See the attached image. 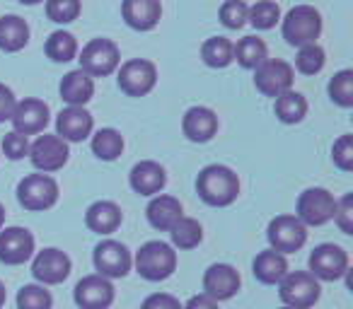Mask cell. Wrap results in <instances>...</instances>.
Returning a JSON list of instances; mask_svg holds the SVG:
<instances>
[{"instance_id": "1", "label": "cell", "mask_w": 353, "mask_h": 309, "mask_svg": "<svg viewBox=\"0 0 353 309\" xmlns=\"http://www.w3.org/2000/svg\"><path fill=\"white\" fill-rule=\"evenodd\" d=\"M196 191L201 201L211 208H225L240 196V179L225 164H208L199 172Z\"/></svg>"}, {"instance_id": "2", "label": "cell", "mask_w": 353, "mask_h": 309, "mask_svg": "<svg viewBox=\"0 0 353 309\" xmlns=\"http://www.w3.org/2000/svg\"><path fill=\"white\" fill-rule=\"evenodd\" d=\"M133 266H136L141 278L150 280V283H160V280H167L176 270V251L167 242H145L136 251Z\"/></svg>"}, {"instance_id": "3", "label": "cell", "mask_w": 353, "mask_h": 309, "mask_svg": "<svg viewBox=\"0 0 353 309\" xmlns=\"http://www.w3.org/2000/svg\"><path fill=\"white\" fill-rule=\"evenodd\" d=\"M283 39L290 46H310L317 44L319 34H322V15L314 10L312 6H295L283 17Z\"/></svg>"}, {"instance_id": "4", "label": "cell", "mask_w": 353, "mask_h": 309, "mask_svg": "<svg viewBox=\"0 0 353 309\" xmlns=\"http://www.w3.org/2000/svg\"><path fill=\"white\" fill-rule=\"evenodd\" d=\"M279 295L283 307L310 309L319 302L322 288H319V280L310 270H288L279 283Z\"/></svg>"}, {"instance_id": "5", "label": "cell", "mask_w": 353, "mask_h": 309, "mask_svg": "<svg viewBox=\"0 0 353 309\" xmlns=\"http://www.w3.org/2000/svg\"><path fill=\"white\" fill-rule=\"evenodd\" d=\"M17 201L25 211L41 213L49 211L59 201V184L49 174H27L17 184Z\"/></svg>"}, {"instance_id": "6", "label": "cell", "mask_w": 353, "mask_h": 309, "mask_svg": "<svg viewBox=\"0 0 353 309\" xmlns=\"http://www.w3.org/2000/svg\"><path fill=\"white\" fill-rule=\"evenodd\" d=\"M80 70L90 78H107L121 63L119 46L112 39H92L80 51Z\"/></svg>"}, {"instance_id": "7", "label": "cell", "mask_w": 353, "mask_h": 309, "mask_svg": "<svg viewBox=\"0 0 353 309\" xmlns=\"http://www.w3.org/2000/svg\"><path fill=\"white\" fill-rule=\"evenodd\" d=\"M334 211H336V198L327 191V189H305L298 198L295 206V217L303 222L305 227H319L334 220Z\"/></svg>"}, {"instance_id": "8", "label": "cell", "mask_w": 353, "mask_h": 309, "mask_svg": "<svg viewBox=\"0 0 353 309\" xmlns=\"http://www.w3.org/2000/svg\"><path fill=\"white\" fill-rule=\"evenodd\" d=\"M266 239L279 254H295L307 242V227L295 215H276L266 227Z\"/></svg>"}, {"instance_id": "9", "label": "cell", "mask_w": 353, "mask_h": 309, "mask_svg": "<svg viewBox=\"0 0 353 309\" xmlns=\"http://www.w3.org/2000/svg\"><path fill=\"white\" fill-rule=\"evenodd\" d=\"M92 261H94V268H97V275L102 278L112 280V278H123L128 275L133 266V256L121 242L117 239H104L94 246V254H92Z\"/></svg>"}, {"instance_id": "10", "label": "cell", "mask_w": 353, "mask_h": 309, "mask_svg": "<svg viewBox=\"0 0 353 309\" xmlns=\"http://www.w3.org/2000/svg\"><path fill=\"white\" fill-rule=\"evenodd\" d=\"M293 65L281 58H266L259 68H254V85L264 97H281L283 92L293 89Z\"/></svg>"}, {"instance_id": "11", "label": "cell", "mask_w": 353, "mask_h": 309, "mask_svg": "<svg viewBox=\"0 0 353 309\" xmlns=\"http://www.w3.org/2000/svg\"><path fill=\"white\" fill-rule=\"evenodd\" d=\"M68 142L61 140L59 136H39L34 142L30 145V160L41 174H51V172H59V169L65 167L68 162Z\"/></svg>"}, {"instance_id": "12", "label": "cell", "mask_w": 353, "mask_h": 309, "mask_svg": "<svg viewBox=\"0 0 353 309\" xmlns=\"http://www.w3.org/2000/svg\"><path fill=\"white\" fill-rule=\"evenodd\" d=\"M157 83V68L152 61L145 58H131L119 68V87L128 97H145L152 92Z\"/></svg>"}, {"instance_id": "13", "label": "cell", "mask_w": 353, "mask_h": 309, "mask_svg": "<svg viewBox=\"0 0 353 309\" xmlns=\"http://www.w3.org/2000/svg\"><path fill=\"white\" fill-rule=\"evenodd\" d=\"M70 270H73L70 256L61 249H54V246L39 251V254L34 256V261H32V275H34L37 283L44 285V288L46 285L63 283L70 275Z\"/></svg>"}, {"instance_id": "14", "label": "cell", "mask_w": 353, "mask_h": 309, "mask_svg": "<svg viewBox=\"0 0 353 309\" xmlns=\"http://www.w3.org/2000/svg\"><path fill=\"white\" fill-rule=\"evenodd\" d=\"M73 297L80 309H109L114 304V297H117V290H114L112 280L92 273L78 280Z\"/></svg>"}, {"instance_id": "15", "label": "cell", "mask_w": 353, "mask_h": 309, "mask_svg": "<svg viewBox=\"0 0 353 309\" xmlns=\"http://www.w3.org/2000/svg\"><path fill=\"white\" fill-rule=\"evenodd\" d=\"M310 273L317 280H339L348 273V254L339 244H319L310 254Z\"/></svg>"}, {"instance_id": "16", "label": "cell", "mask_w": 353, "mask_h": 309, "mask_svg": "<svg viewBox=\"0 0 353 309\" xmlns=\"http://www.w3.org/2000/svg\"><path fill=\"white\" fill-rule=\"evenodd\" d=\"M34 235L25 227L0 230V264L22 266L34 256Z\"/></svg>"}, {"instance_id": "17", "label": "cell", "mask_w": 353, "mask_h": 309, "mask_svg": "<svg viewBox=\"0 0 353 309\" xmlns=\"http://www.w3.org/2000/svg\"><path fill=\"white\" fill-rule=\"evenodd\" d=\"M49 116H51L49 104L37 97H27L15 104V111H12L10 121L15 133L27 138V136H37V133H44V128L49 126Z\"/></svg>"}, {"instance_id": "18", "label": "cell", "mask_w": 353, "mask_h": 309, "mask_svg": "<svg viewBox=\"0 0 353 309\" xmlns=\"http://www.w3.org/2000/svg\"><path fill=\"white\" fill-rule=\"evenodd\" d=\"M240 273H237L235 266L230 264H213L203 273V295L213 297L216 302L223 299H230L240 290Z\"/></svg>"}, {"instance_id": "19", "label": "cell", "mask_w": 353, "mask_h": 309, "mask_svg": "<svg viewBox=\"0 0 353 309\" xmlns=\"http://www.w3.org/2000/svg\"><path fill=\"white\" fill-rule=\"evenodd\" d=\"M94 118L85 107H68L56 118V136L65 142H83L92 136Z\"/></svg>"}, {"instance_id": "20", "label": "cell", "mask_w": 353, "mask_h": 309, "mask_svg": "<svg viewBox=\"0 0 353 309\" xmlns=\"http://www.w3.org/2000/svg\"><path fill=\"white\" fill-rule=\"evenodd\" d=\"M121 17L131 30L150 32L162 17V3L160 0H123Z\"/></svg>"}, {"instance_id": "21", "label": "cell", "mask_w": 353, "mask_h": 309, "mask_svg": "<svg viewBox=\"0 0 353 309\" xmlns=\"http://www.w3.org/2000/svg\"><path fill=\"white\" fill-rule=\"evenodd\" d=\"M182 131L192 142H208L218 133V114L208 107L187 109L182 118Z\"/></svg>"}, {"instance_id": "22", "label": "cell", "mask_w": 353, "mask_h": 309, "mask_svg": "<svg viewBox=\"0 0 353 309\" xmlns=\"http://www.w3.org/2000/svg\"><path fill=\"white\" fill-rule=\"evenodd\" d=\"M128 184H131V189L138 193V196H157V193L165 189L167 174L157 162L143 160V162H138L136 167L131 169Z\"/></svg>"}, {"instance_id": "23", "label": "cell", "mask_w": 353, "mask_h": 309, "mask_svg": "<svg viewBox=\"0 0 353 309\" xmlns=\"http://www.w3.org/2000/svg\"><path fill=\"white\" fill-rule=\"evenodd\" d=\"M148 222H150L155 230L160 232H170L174 227V222L179 217H184V208L179 203V198L167 196V193H157L145 208Z\"/></svg>"}, {"instance_id": "24", "label": "cell", "mask_w": 353, "mask_h": 309, "mask_svg": "<svg viewBox=\"0 0 353 309\" xmlns=\"http://www.w3.org/2000/svg\"><path fill=\"white\" fill-rule=\"evenodd\" d=\"M123 213L114 201H97L85 213V225L97 235H112L121 227Z\"/></svg>"}, {"instance_id": "25", "label": "cell", "mask_w": 353, "mask_h": 309, "mask_svg": "<svg viewBox=\"0 0 353 309\" xmlns=\"http://www.w3.org/2000/svg\"><path fill=\"white\" fill-rule=\"evenodd\" d=\"M59 89H61V97H63V102L68 104V107H85L94 94V83L88 73H83V70L78 68L63 75Z\"/></svg>"}, {"instance_id": "26", "label": "cell", "mask_w": 353, "mask_h": 309, "mask_svg": "<svg viewBox=\"0 0 353 309\" xmlns=\"http://www.w3.org/2000/svg\"><path fill=\"white\" fill-rule=\"evenodd\" d=\"M252 270H254V278L264 285H279L283 280V275L288 273V261H285L283 254L274 249L259 251L252 264Z\"/></svg>"}, {"instance_id": "27", "label": "cell", "mask_w": 353, "mask_h": 309, "mask_svg": "<svg viewBox=\"0 0 353 309\" xmlns=\"http://www.w3.org/2000/svg\"><path fill=\"white\" fill-rule=\"evenodd\" d=\"M30 41V25L20 15L0 17V51L17 54Z\"/></svg>"}, {"instance_id": "28", "label": "cell", "mask_w": 353, "mask_h": 309, "mask_svg": "<svg viewBox=\"0 0 353 309\" xmlns=\"http://www.w3.org/2000/svg\"><path fill=\"white\" fill-rule=\"evenodd\" d=\"M266 58H269V56H266V44L259 36H245V39H240L237 44H232V61H237L242 68L254 70V68H259Z\"/></svg>"}, {"instance_id": "29", "label": "cell", "mask_w": 353, "mask_h": 309, "mask_svg": "<svg viewBox=\"0 0 353 309\" xmlns=\"http://www.w3.org/2000/svg\"><path fill=\"white\" fill-rule=\"evenodd\" d=\"M274 111L279 116V121L283 123H300L305 116H307V99L303 97L295 89H288L281 97H276Z\"/></svg>"}, {"instance_id": "30", "label": "cell", "mask_w": 353, "mask_h": 309, "mask_svg": "<svg viewBox=\"0 0 353 309\" xmlns=\"http://www.w3.org/2000/svg\"><path fill=\"white\" fill-rule=\"evenodd\" d=\"M92 152L104 162H114L123 152V136L117 128H99L92 136Z\"/></svg>"}, {"instance_id": "31", "label": "cell", "mask_w": 353, "mask_h": 309, "mask_svg": "<svg viewBox=\"0 0 353 309\" xmlns=\"http://www.w3.org/2000/svg\"><path fill=\"white\" fill-rule=\"evenodd\" d=\"M170 235H172V244H174L176 249H194V246L201 244L203 227L199 220L184 215L174 222V227L170 230Z\"/></svg>"}, {"instance_id": "32", "label": "cell", "mask_w": 353, "mask_h": 309, "mask_svg": "<svg viewBox=\"0 0 353 309\" xmlns=\"http://www.w3.org/2000/svg\"><path fill=\"white\" fill-rule=\"evenodd\" d=\"M201 58L211 68H228L232 63V41L228 36H211L203 41Z\"/></svg>"}, {"instance_id": "33", "label": "cell", "mask_w": 353, "mask_h": 309, "mask_svg": "<svg viewBox=\"0 0 353 309\" xmlns=\"http://www.w3.org/2000/svg\"><path fill=\"white\" fill-rule=\"evenodd\" d=\"M46 56H49L54 63H68L78 56V41L70 32H54V34L46 39Z\"/></svg>"}, {"instance_id": "34", "label": "cell", "mask_w": 353, "mask_h": 309, "mask_svg": "<svg viewBox=\"0 0 353 309\" xmlns=\"http://www.w3.org/2000/svg\"><path fill=\"white\" fill-rule=\"evenodd\" d=\"M54 307V297L51 292L39 283L22 285L17 292V309H51Z\"/></svg>"}, {"instance_id": "35", "label": "cell", "mask_w": 353, "mask_h": 309, "mask_svg": "<svg viewBox=\"0 0 353 309\" xmlns=\"http://www.w3.org/2000/svg\"><path fill=\"white\" fill-rule=\"evenodd\" d=\"M247 20L252 22V27L256 30H274L276 22L281 20V8L274 0H256L254 6L250 8Z\"/></svg>"}, {"instance_id": "36", "label": "cell", "mask_w": 353, "mask_h": 309, "mask_svg": "<svg viewBox=\"0 0 353 309\" xmlns=\"http://www.w3.org/2000/svg\"><path fill=\"white\" fill-rule=\"evenodd\" d=\"M329 97H332L334 104L343 109L353 107V70H339L329 80Z\"/></svg>"}, {"instance_id": "37", "label": "cell", "mask_w": 353, "mask_h": 309, "mask_svg": "<svg viewBox=\"0 0 353 309\" xmlns=\"http://www.w3.org/2000/svg\"><path fill=\"white\" fill-rule=\"evenodd\" d=\"M324 63H327V54L319 44L303 46L298 51V58H295V68L303 75H317L324 68Z\"/></svg>"}, {"instance_id": "38", "label": "cell", "mask_w": 353, "mask_h": 309, "mask_svg": "<svg viewBox=\"0 0 353 309\" xmlns=\"http://www.w3.org/2000/svg\"><path fill=\"white\" fill-rule=\"evenodd\" d=\"M80 0H46V15L56 25H70L80 17Z\"/></svg>"}, {"instance_id": "39", "label": "cell", "mask_w": 353, "mask_h": 309, "mask_svg": "<svg viewBox=\"0 0 353 309\" xmlns=\"http://www.w3.org/2000/svg\"><path fill=\"white\" fill-rule=\"evenodd\" d=\"M247 15H250V6L245 0H225L221 6V22L228 30H240L245 27Z\"/></svg>"}, {"instance_id": "40", "label": "cell", "mask_w": 353, "mask_h": 309, "mask_svg": "<svg viewBox=\"0 0 353 309\" xmlns=\"http://www.w3.org/2000/svg\"><path fill=\"white\" fill-rule=\"evenodd\" d=\"M332 160L341 172L353 169V136H341L332 147Z\"/></svg>"}, {"instance_id": "41", "label": "cell", "mask_w": 353, "mask_h": 309, "mask_svg": "<svg viewBox=\"0 0 353 309\" xmlns=\"http://www.w3.org/2000/svg\"><path fill=\"white\" fill-rule=\"evenodd\" d=\"M334 222H336L343 235H353V193H346L341 201H336Z\"/></svg>"}, {"instance_id": "42", "label": "cell", "mask_w": 353, "mask_h": 309, "mask_svg": "<svg viewBox=\"0 0 353 309\" xmlns=\"http://www.w3.org/2000/svg\"><path fill=\"white\" fill-rule=\"evenodd\" d=\"M3 152H6V158L10 160H22L30 155V140L20 133L10 131L6 138H3Z\"/></svg>"}, {"instance_id": "43", "label": "cell", "mask_w": 353, "mask_h": 309, "mask_svg": "<svg viewBox=\"0 0 353 309\" xmlns=\"http://www.w3.org/2000/svg\"><path fill=\"white\" fill-rule=\"evenodd\" d=\"M141 309H182V304L170 292H152L143 299Z\"/></svg>"}, {"instance_id": "44", "label": "cell", "mask_w": 353, "mask_h": 309, "mask_svg": "<svg viewBox=\"0 0 353 309\" xmlns=\"http://www.w3.org/2000/svg\"><path fill=\"white\" fill-rule=\"evenodd\" d=\"M15 104H17L15 92H12L8 85L0 83V123L10 121L12 111H15Z\"/></svg>"}, {"instance_id": "45", "label": "cell", "mask_w": 353, "mask_h": 309, "mask_svg": "<svg viewBox=\"0 0 353 309\" xmlns=\"http://www.w3.org/2000/svg\"><path fill=\"white\" fill-rule=\"evenodd\" d=\"M182 309H218V302L213 297H208V295H194V297H189L187 304H182Z\"/></svg>"}, {"instance_id": "46", "label": "cell", "mask_w": 353, "mask_h": 309, "mask_svg": "<svg viewBox=\"0 0 353 309\" xmlns=\"http://www.w3.org/2000/svg\"><path fill=\"white\" fill-rule=\"evenodd\" d=\"M6 299H8L6 285H3V280H0V309H3V304H6Z\"/></svg>"}, {"instance_id": "47", "label": "cell", "mask_w": 353, "mask_h": 309, "mask_svg": "<svg viewBox=\"0 0 353 309\" xmlns=\"http://www.w3.org/2000/svg\"><path fill=\"white\" fill-rule=\"evenodd\" d=\"M3 225H6V208L0 203V230H3Z\"/></svg>"}, {"instance_id": "48", "label": "cell", "mask_w": 353, "mask_h": 309, "mask_svg": "<svg viewBox=\"0 0 353 309\" xmlns=\"http://www.w3.org/2000/svg\"><path fill=\"white\" fill-rule=\"evenodd\" d=\"M22 6H39V3H44V0H20Z\"/></svg>"}, {"instance_id": "49", "label": "cell", "mask_w": 353, "mask_h": 309, "mask_svg": "<svg viewBox=\"0 0 353 309\" xmlns=\"http://www.w3.org/2000/svg\"><path fill=\"white\" fill-rule=\"evenodd\" d=\"M281 309H293V307H281Z\"/></svg>"}]
</instances>
